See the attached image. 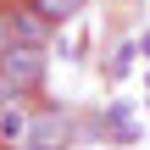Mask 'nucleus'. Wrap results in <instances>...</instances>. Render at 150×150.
I'll return each mask as SVG.
<instances>
[{
	"label": "nucleus",
	"mask_w": 150,
	"mask_h": 150,
	"mask_svg": "<svg viewBox=\"0 0 150 150\" xmlns=\"http://www.w3.org/2000/svg\"><path fill=\"white\" fill-rule=\"evenodd\" d=\"M45 78H50V61H45L39 45L11 39L0 50V100H28V95L45 89Z\"/></svg>",
	"instance_id": "obj_1"
},
{
	"label": "nucleus",
	"mask_w": 150,
	"mask_h": 150,
	"mask_svg": "<svg viewBox=\"0 0 150 150\" xmlns=\"http://www.w3.org/2000/svg\"><path fill=\"white\" fill-rule=\"evenodd\" d=\"M67 139H72V117H67L61 106L33 111V134H28V145H39V150H67Z\"/></svg>",
	"instance_id": "obj_2"
},
{
	"label": "nucleus",
	"mask_w": 150,
	"mask_h": 150,
	"mask_svg": "<svg viewBox=\"0 0 150 150\" xmlns=\"http://www.w3.org/2000/svg\"><path fill=\"white\" fill-rule=\"evenodd\" d=\"M28 134H33V106H28V100H0V145L22 150Z\"/></svg>",
	"instance_id": "obj_3"
},
{
	"label": "nucleus",
	"mask_w": 150,
	"mask_h": 150,
	"mask_svg": "<svg viewBox=\"0 0 150 150\" xmlns=\"http://www.w3.org/2000/svg\"><path fill=\"white\" fill-rule=\"evenodd\" d=\"M11 39H22V45H39V50H45V45L56 39V22H50V17H39L33 6H11Z\"/></svg>",
	"instance_id": "obj_4"
},
{
	"label": "nucleus",
	"mask_w": 150,
	"mask_h": 150,
	"mask_svg": "<svg viewBox=\"0 0 150 150\" xmlns=\"http://www.w3.org/2000/svg\"><path fill=\"white\" fill-rule=\"evenodd\" d=\"M28 6H33L39 17H50L56 28H61V22H72V17L83 11V0H28Z\"/></svg>",
	"instance_id": "obj_5"
},
{
	"label": "nucleus",
	"mask_w": 150,
	"mask_h": 150,
	"mask_svg": "<svg viewBox=\"0 0 150 150\" xmlns=\"http://www.w3.org/2000/svg\"><path fill=\"white\" fill-rule=\"evenodd\" d=\"M134 50H139V45H122V50H117V56H111V67H106V72H111V83H117V78H128V72H134Z\"/></svg>",
	"instance_id": "obj_6"
},
{
	"label": "nucleus",
	"mask_w": 150,
	"mask_h": 150,
	"mask_svg": "<svg viewBox=\"0 0 150 150\" xmlns=\"http://www.w3.org/2000/svg\"><path fill=\"white\" fill-rule=\"evenodd\" d=\"M11 45V6H0V50Z\"/></svg>",
	"instance_id": "obj_7"
},
{
	"label": "nucleus",
	"mask_w": 150,
	"mask_h": 150,
	"mask_svg": "<svg viewBox=\"0 0 150 150\" xmlns=\"http://www.w3.org/2000/svg\"><path fill=\"white\" fill-rule=\"evenodd\" d=\"M22 150H39V145H22Z\"/></svg>",
	"instance_id": "obj_8"
},
{
	"label": "nucleus",
	"mask_w": 150,
	"mask_h": 150,
	"mask_svg": "<svg viewBox=\"0 0 150 150\" xmlns=\"http://www.w3.org/2000/svg\"><path fill=\"white\" fill-rule=\"evenodd\" d=\"M0 150H6V145H0Z\"/></svg>",
	"instance_id": "obj_9"
}]
</instances>
